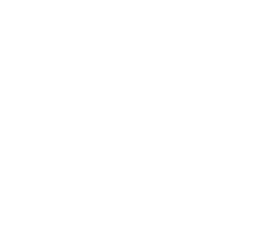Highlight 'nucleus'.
Here are the masks:
<instances>
[]
</instances>
